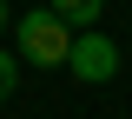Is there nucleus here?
<instances>
[{
  "mask_svg": "<svg viewBox=\"0 0 132 119\" xmlns=\"http://www.w3.org/2000/svg\"><path fill=\"white\" fill-rule=\"evenodd\" d=\"M7 20H13V7H7V0H0V33H7Z\"/></svg>",
  "mask_w": 132,
  "mask_h": 119,
  "instance_id": "nucleus-5",
  "label": "nucleus"
},
{
  "mask_svg": "<svg viewBox=\"0 0 132 119\" xmlns=\"http://www.w3.org/2000/svg\"><path fill=\"white\" fill-rule=\"evenodd\" d=\"M66 73H73V80H86V86H106L119 73V46L106 33H93V27H86L79 40H73V53H66Z\"/></svg>",
  "mask_w": 132,
  "mask_h": 119,
  "instance_id": "nucleus-2",
  "label": "nucleus"
},
{
  "mask_svg": "<svg viewBox=\"0 0 132 119\" xmlns=\"http://www.w3.org/2000/svg\"><path fill=\"white\" fill-rule=\"evenodd\" d=\"M13 40H20V60H33V66H66V53H73L79 33H73L53 7H33V13H20Z\"/></svg>",
  "mask_w": 132,
  "mask_h": 119,
  "instance_id": "nucleus-1",
  "label": "nucleus"
},
{
  "mask_svg": "<svg viewBox=\"0 0 132 119\" xmlns=\"http://www.w3.org/2000/svg\"><path fill=\"white\" fill-rule=\"evenodd\" d=\"M13 86H20V60L0 53V99H13Z\"/></svg>",
  "mask_w": 132,
  "mask_h": 119,
  "instance_id": "nucleus-4",
  "label": "nucleus"
},
{
  "mask_svg": "<svg viewBox=\"0 0 132 119\" xmlns=\"http://www.w3.org/2000/svg\"><path fill=\"white\" fill-rule=\"evenodd\" d=\"M99 7H106V0H53V13H60L66 27H79V33L99 20Z\"/></svg>",
  "mask_w": 132,
  "mask_h": 119,
  "instance_id": "nucleus-3",
  "label": "nucleus"
}]
</instances>
